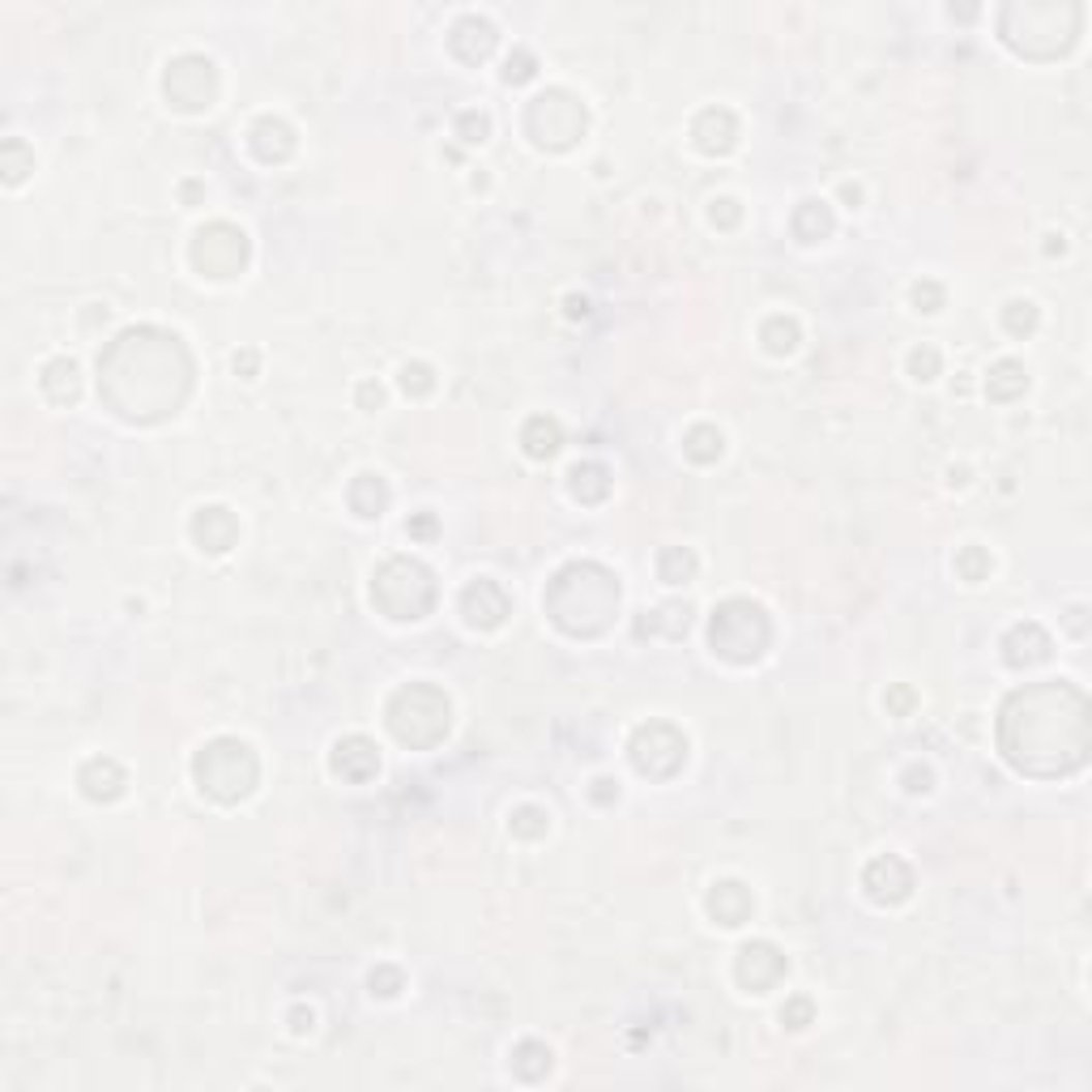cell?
<instances>
[{
    "mask_svg": "<svg viewBox=\"0 0 1092 1092\" xmlns=\"http://www.w3.org/2000/svg\"><path fill=\"white\" fill-rule=\"evenodd\" d=\"M193 389V359L175 333L128 329L98 355V393L128 422H158Z\"/></svg>",
    "mask_w": 1092,
    "mask_h": 1092,
    "instance_id": "1",
    "label": "cell"
},
{
    "mask_svg": "<svg viewBox=\"0 0 1092 1092\" xmlns=\"http://www.w3.org/2000/svg\"><path fill=\"white\" fill-rule=\"evenodd\" d=\"M913 303H918L922 312H939L943 307V287H939V282H918V287H913Z\"/></svg>",
    "mask_w": 1092,
    "mask_h": 1092,
    "instance_id": "40",
    "label": "cell"
},
{
    "mask_svg": "<svg viewBox=\"0 0 1092 1092\" xmlns=\"http://www.w3.org/2000/svg\"><path fill=\"white\" fill-rule=\"evenodd\" d=\"M1025 384H1029L1025 367H1020L1015 359H1003V363H995V372H991V384H985V393H991L995 402H1011V397H1020V393H1025Z\"/></svg>",
    "mask_w": 1092,
    "mask_h": 1092,
    "instance_id": "28",
    "label": "cell"
},
{
    "mask_svg": "<svg viewBox=\"0 0 1092 1092\" xmlns=\"http://www.w3.org/2000/svg\"><path fill=\"white\" fill-rule=\"evenodd\" d=\"M402 389H406V393H414V397L432 393V389H436V376H432V367H427V363H406V367H402Z\"/></svg>",
    "mask_w": 1092,
    "mask_h": 1092,
    "instance_id": "37",
    "label": "cell"
},
{
    "mask_svg": "<svg viewBox=\"0 0 1092 1092\" xmlns=\"http://www.w3.org/2000/svg\"><path fill=\"white\" fill-rule=\"evenodd\" d=\"M811 1011H816L811 999H790L786 1011H781V1020H786L790 1029H806V1025H811Z\"/></svg>",
    "mask_w": 1092,
    "mask_h": 1092,
    "instance_id": "41",
    "label": "cell"
},
{
    "mask_svg": "<svg viewBox=\"0 0 1092 1092\" xmlns=\"http://www.w3.org/2000/svg\"><path fill=\"white\" fill-rule=\"evenodd\" d=\"M410 534H414V538H432V534H436V517H427V512L414 517V521H410Z\"/></svg>",
    "mask_w": 1092,
    "mask_h": 1092,
    "instance_id": "45",
    "label": "cell"
},
{
    "mask_svg": "<svg viewBox=\"0 0 1092 1092\" xmlns=\"http://www.w3.org/2000/svg\"><path fill=\"white\" fill-rule=\"evenodd\" d=\"M794 235L802 243H816V239L832 235V209L824 201H802L798 214H794Z\"/></svg>",
    "mask_w": 1092,
    "mask_h": 1092,
    "instance_id": "25",
    "label": "cell"
},
{
    "mask_svg": "<svg viewBox=\"0 0 1092 1092\" xmlns=\"http://www.w3.org/2000/svg\"><path fill=\"white\" fill-rule=\"evenodd\" d=\"M585 312H589V303H585V299H577V295H572V299H568V316H585Z\"/></svg>",
    "mask_w": 1092,
    "mask_h": 1092,
    "instance_id": "50",
    "label": "cell"
},
{
    "mask_svg": "<svg viewBox=\"0 0 1092 1092\" xmlns=\"http://www.w3.org/2000/svg\"><path fill=\"white\" fill-rule=\"evenodd\" d=\"M1003 756L1029 777H1059L1088 756V700L1067 683L1015 691L999 717Z\"/></svg>",
    "mask_w": 1092,
    "mask_h": 1092,
    "instance_id": "2",
    "label": "cell"
},
{
    "mask_svg": "<svg viewBox=\"0 0 1092 1092\" xmlns=\"http://www.w3.org/2000/svg\"><path fill=\"white\" fill-rule=\"evenodd\" d=\"M781 977H786V956L772 943L760 939V943H747L743 952H738V981H743L751 995L772 991Z\"/></svg>",
    "mask_w": 1092,
    "mask_h": 1092,
    "instance_id": "13",
    "label": "cell"
},
{
    "mask_svg": "<svg viewBox=\"0 0 1092 1092\" xmlns=\"http://www.w3.org/2000/svg\"><path fill=\"white\" fill-rule=\"evenodd\" d=\"M456 132H462V141H486V132H491V120L482 116V112H466L462 120H456Z\"/></svg>",
    "mask_w": 1092,
    "mask_h": 1092,
    "instance_id": "39",
    "label": "cell"
},
{
    "mask_svg": "<svg viewBox=\"0 0 1092 1092\" xmlns=\"http://www.w3.org/2000/svg\"><path fill=\"white\" fill-rule=\"evenodd\" d=\"M713 223L734 227V223H738V205H734V201H717V205H713Z\"/></svg>",
    "mask_w": 1092,
    "mask_h": 1092,
    "instance_id": "44",
    "label": "cell"
},
{
    "mask_svg": "<svg viewBox=\"0 0 1092 1092\" xmlns=\"http://www.w3.org/2000/svg\"><path fill=\"white\" fill-rule=\"evenodd\" d=\"M521 444H525V452H530L534 462H547V456H555V452H559V444H563V432H559V422H555V418H547V414H534V418L521 427Z\"/></svg>",
    "mask_w": 1092,
    "mask_h": 1092,
    "instance_id": "23",
    "label": "cell"
},
{
    "mask_svg": "<svg viewBox=\"0 0 1092 1092\" xmlns=\"http://www.w3.org/2000/svg\"><path fill=\"white\" fill-rule=\"evenodd\" d=\"M1003 325H1007V333H1015V337H1025V333H1033L1037 329V307L1033 303H1007V312H1003Z\"/></svg>",
    "mask_w": 1092,
    "mask_h": 1092,
    "instance_id": "33",
    "label": "cell"
},
{
    "mask_svg": "<svg viewBox=\"0 0 1092 1092\" xmlns=\"http://www.w3.org/2000/svg\"><path fill=\"white\" fill-rule=\"evenodd\" d=\"M657 572H661L666 585H683V581H691V572H696V555L683 551V547H666V551L657 555Z\"/></svg>",
    "mask_w": 1092,
    "mask_h": 1092,
    "instance_id": "32",
    "label": "cell"
},
{
    "mask_svg": "<svg viewBox=\"0 0 1092 1092\" xmlns=\"http://www.w3.org/2000/svg\"><path fill=\"white\" fill-rule=\"evenodd\" d=\"M525 128L538 146L547 150H568L572 141L585 132V108L568 94V90H547L530 102V116H525Z\"/></svg>",
    "mask_w": 1092,
    "mask_h": 1092,
    "instance_id": "8",
    "label": "cell"
},
{
    "mask_svg": "<svg viewBox=\"0 0 1092 1092\" xmlns=\"http://www.w3.org/2000/svg\"><path fill=\"white\" fill-rule=\"evenodd\" d=\"M193 538H197V547L201 551H209V555H223V551H231L235 547V538H239V521L227 512V508H201L197 517H193Z\"/></svg>",
    "mask_w": 1092,
    "mask_h": 1092,
    "instance_id": "16",
    "label": "cell"
},
{
    "mask_svg": "<svg viewBox=\"0 0 1092 1092\" xmlns=\"http://www.w3.org/2000/svg\"><path fill=\"white\" fill-rule=\"evenodd\" d=\"M862 888L875 905H901L909 892H913V870L896 858V854H884V858H875L862 875Z\"/></svg>",
    "mask_w": 1092,
    "mask_h": 1092,
    "instance_id": "12",
    "label": "cell"
},
{
    "mask_svg": "<svg viewBox=\"0 0 1092 1092\" xmlns=\"http://www.w3.org/2000/svg\"><path fill=\"white\" fill-rule=\"evenodd\" d=\"M380 397H384V393H380V384H372V380L359 384V402H363V406H380Z\"/></svg>",
    "mask_w": 1092,
    "mask_h": 1092,
    "instance_id": "47",
    "label": "cell"
},
{
    "mask_svg": "<svg viewBox=\"0 0 1092 1092\" xmlns=\"http://www.w3.org/2000/svg\"><path fill=\"white\" fill-rule=\"evenodd\" d=\"M572 496L585 500V504H597V500H607V491H611V474L607 466H597V462H581L572 466Z\"/></svg>",
    "mask_w": 1092,
    "mask_h": 1092,
    "instance_id": "24",
    "label": "cell"
},
{
    "mask_svg": "<svg viewBox=\"0 0 1092 1092\" xmlns=\"http://www.w3.org/2000/svg\"><path fill=\"white\" fill-rule=\"evenodd\" d=\"M448 43H452V52L462 56L466 64H478V60L491 56V48H496V26H491L486 18H462V22L452 26Z\"/></svg>",
    "mask_w": 1092,
    "mask_h": 1092,
    "instance_id": "18",
    "label": "cell"
},
{
    "mask_svg": "<svg viewBox=\"0 0 1092 1092\" xmlns=\"http://www.w3.org/2000/svg\"><path fill=\"white\" fill-rule=\"evenodd\" d=\"M372 597H376V607L389 615V619H422L432 607H436V581L432 572L422 568L418 559H389L384 568L376 572L372 581Z\"/></svg>",
    "mask_w": 1092,
    "mask_h": 1092,
    "instance_id": "6",
    "label": "cell"
},
{
    "mask_svg": "<svg viewBox=\"0 0 1092 1092\" xmlns=\"http://www.w3.org/2000/svg\"><path fill=\"white\" fill-rule=\"evenodd\" d=\"M909 372H913V380H935L939 376V350L935 346H918L909 355Z\"/></svg>",
    "mask_w": 1092,
    "mask_h": 1092,
    "instance_id": "38",
    "label": "cell"
},
{
    "mask_svg": "<svg viewBox=\"0 0 1092 1092\" xmlns=\"http://www.w3.org/2000/svg\"><path fill=\"white\" fill-rule=\"evenodd\" d=\"M239 367H243V372H253V367H257V355H253V350H248V355H243V359L235 355V372H239Z\"/></svg>",
    "mask_w": 1092,
    "mask_h": 1092,
    "instance_id": "49",
    "label": "cell"
},
{
    "mask_svg": "<svg viewBox=\"0 0 1092 1092\" xmlns=\"http://www.w3.org/2000/svg\"><path fill=\"white\" fill-rule=\"evenodd\" d=\"M709 641L726 661H756L772 641V623L764 607L747 602V597H730L713 611Z\"/></svg>",
    "mask_w": 1092,
    "mask_h": 1092,
    "instance_id": "7",
    "label": "cell"
},
{
    "mask_svg": "<svg viewBox=\"0 0 1092 1092\" xmlns=\"http://www.w3.org/2000/svg\"><path fill=\"white\" fill-rule=\"evenodd\" d=\"M909 704H913V691H909V687H896V691L888 696V709H896V713H905Z\"/></svg>",
    "mask_w": 1092,
    "mask_h": 1092,
    "instance_id": "46",
    "label": "cell"
},
{
    "mask_svg": "<svg viewBox=\"0 0 1092 1092\" xmlns=\"http://www.w3.org/2000/svg\"><path fill=\"white\" fill-rule=\"evenodd\" d=\"M687 760V738L666 726V721H649L631 734V764H637L645 777H675Z\"/></svg>",
    "mask_w": 1092,
    "mask_h": 1092,
    "instance_id": "10",
    "label": "cell"
},
{
    "mask_svg": "<svg viewBox=\"0 0 1092 1092\" xmlns=\"http://www.w3.org/2000/svg\"><path fill=\"white\" fill-rule=\"evenodd\" d=\"M709 913L721 926H743L751 918V892L738 884V879H726L709 892Z\"/></svg>",
    "mask_w": 1092,
    "mask_h": 1092,
    "instance_id": "21",
    "label": "cell"
},
{
    "mask_svg": "<svg viewBox=\"0 0 1092 1092\" xmlns=\"http://www.w3.org/2000/svg\"><path fill=\"white\" fill-rule=\"evenodd\" d=\"M372 991H380L384 999H393V995L402 991V973H397V969H376V973H372Z\"/></svg>",
    "mask_w": 1092,
    "mask_h": 1092,
    "instance_id": "43",
    "label": "cell"
},
{
    "mask_svg": "<svg viewBox=\"0 0 1092 1092\" xmlns=\"http://www.w3.org/2000/svg\"><path fill=\"white\" fill-rule=\"evenodd\" d=\"M956 568L965 581H985V572H991V555H985L981 547H965L956 555Z\"/></svg>",
    "mask_w": 1092,
    "mask_h": 1092,
    "instance_id": "36",
    "label": "cell"
},
{
    "mask_svg": "<svg viewBox=\"0 0 1092 1092\" xmlns=\"http://www.w3.org/2000/svg\"><path fill=\"white\" fill-rule=\"evenodd\" d=\"M248 141H253V150H257L261 163H282V158L295 154V132H291V124H282L273 116H261L253 124Z\"/></svg>",
    "mask_w": 1092,
    "mask_h": 1092,
    "instance_id": "19",
    "label": "cell"
},
{
    "mask_svg": "<svg viewBox=\"0 0 1092 1092\" xmlns=\"http://www.w3.org/2000/svg\"><path fill=\"white\" fill-rule=\"evenodd\" d=\"M193 265L205 277H235L248 265V235L231 223H209L193 239Z\"/></svg>",
    "mask_w": 1092,
    "mask_h": 1092,
    "instance_id": "9",
    "label": "cell"
},
{
    "mask_svg": "<svg viewBox=\"0 0 1092 1092\" xmlns=\"http://www.w3.org/2000/svg\"><path fill=\"white\" fill-rule=\"evenodd\" d=\"M534 68H538V64H534L530 52H517V56H508L504 78H508V82H530V78H534Z\"/></svg>",
    "mask_w": 1092,
    "mask_h": 1092,
    "instance_id": "42",
    "label": "cell"
},
{
    "mask_svg": "<svg viewBox=\"0 0 1092 1092\" xmlns=\"http://www.w3.org/2000/svg\"><path fill=\"white\" fill-rule=\"evenodd\" d=\"M82 794L86 798H94V802H112V798H120L124 794V768L116 764V760H90L86 768H82Z\"/></svg>",
    "mask_w": 1092,
    "mask_h": 1092,
    "instance_id": "22",
    "label": "cell"
},
{
    "mask_svg": "<svg viewBox=\"0 0 1092 1092\" xmlns=\"http://www.w3.org/2000/svg\"><path fill=\"white\" fill-rule=\"evenodd\" d=\"M683 452L691 456L696 466H709L721 456V432L717 427H691L687 440H683Z\"/></svg>",
    "mask_w": 1092,
    "mask_h": 1092,
    "instance_id": "31",
    "label": "cell"
},
{
    "mask_svg": "<svg viewBox=\"0 0 1092 1092\" xmlns=\"http://www.w3.org/2000/svg\"><path fill=\"white\" fill-rule=\"evenodd\" d=\"M508 607H512L508 593L496 581H474L462 593V611H466L470 627H500L504 615H508Z\"/></svg>",
    "mask_w": 1092,
    "mask_h": 1092,
    "instance_id": "14",
    "label": "cell"
},
{
    "mask_svg": "<svg viewBox=\"0 0 1092 1092\" xmlns=\"http://www.w3.org/2000/svg\"><path fill=\"white\" fill-rule=\"evenodd\" d=\"M312 1029V1011H295V1033H307Z\"/></svg>",
    "mask_w": 1092,
    "mask_h": 1092,
    "instance_id": "48",
    "label": "cell"
},
{
    "mask_svg": "<svg viewBox=\"0 0 1092 1092\" xmlns=\"http://www.w3.org/2000/svg\"><path fill=\"white\" fill-rule=\"evenodd\" d=\"M593 786H597V790H593L597 802H607V798H611V781H593Z\"/></svg>",
    "mask_w": 1092,
    "mask_h": 1092,
    "instance_id": "51",
    "label": "cell"
},
{
    "mask_svg": "<svg viewBox=\"0 0 1092 1092\" xmlns=\"http://www.w3.org/2000/svg\"><path fill=\"white\" fill-rule=\"evenodd\" d=\"M43 393L52 397V402H73L78 397V363L73 359H52L48 367H43Z\"/></svg>",
    "mask_w": 1092,
    "mask_h": 1092,
    "instance_id": "26",
    "label": "cell"
},
{
    "mask_svg": "<svg viewBox=\"0 0 1092 1092\" xmlns=\"http://www.w3.org/2000/svg\"><path fill=\"white\" fill-rule=\"evenodd\" d=\"M542 832H547V816L538 811V806H521V811H512V836L538 840Z\"/></svg>",
    "mask_w": 1092,
    "mask_h": 1092,
    "instance_id": "34",
    "label": "cell"
},
{
    "mask_svg": "<svg viewBox=\"0 0 1092 1092\" xmlns=\"http://www.w3.org/2000/svg\"><path fill=\"white\" fill-rule=\"evenodd\" d=\"M1003 649H1007V653H1003L1007 666H1037V661L1050 657V637H1045V631H1041L1037 623H1020V627L1007 631Z\"/></svg>",
    "mask_w": 1092,
    "mask_h": 1092,
    "instance_id": "20",
    "label": "cell"
},
{
    "mask_svg": "<svg viewBox=\"0 0 1092 1092\" xmlns=\"http://www.w3.org/2000/svg\"><path fill=\"white\" fill-rule=\"evenodd\" d=\"M0 154H5V180L9 184H18L22 175L34 167V154L22 146V141H5V150H0Z\"/></svg>",
    "mask_w": 1092,
    "mask_h": 1092,
    "instance_id": "35",
    "label": "cell"
},
{
    "mask_svg": "<svg viewBox=\"0 0 1092 1092\" xmlns=\"http://www.w3.org/2000/svg\"><path fill=\"white\" fill-rule=\"evenodd\" d=\"M384 504H389V486H384L376 474H359L355 486H350V508L359 517H380Z\"/></svg>",
    "mask_w": 1092,
    "mask_h": 1092,
    "instance_id": "27",
    "label": "cell"
},
{
    "mask_svg": "<svg viewBox=\"0 0 1092 1092\" xmlns=\"http://www.w3.org/2000/svg\"><path fill=\"white\" fill-rule=\"evenodd\" d=\"M760 337H764V346L772 350V355H790V350L798 346V321H794V316H768Z\"/></svg>",
    "mask_w": 1092,
    "mask_h": 1092,
    "instance_id": "30",
    "label": "cell"
},
{
    "mask_svg": "<svg viewBox=\"0 0 1092 1092\" xmlns=\"http://www.w3.org/2000/svg\"><path fill=\"white\" fill-rule=\"evenodd\" d=\"M691 137L704 154H730L734 141H738V120L726 112V108H709L700 112L696 124H691Z\"/></svg>",
    "mask_w": 1092,
    "mask_h": 1092,
    "instance_id": "17",
    "label": "cell"
},
{
    "mask_svg": "<svg viewBox=\"0 0 1092 1092\" xmlns=\"http://www.w3.org/2000/svg\"><path fill=\"white\" fill-rule=\"evenodd\" d=\"M448 696L427 683H410L389 700V730L406 747H436L448 734Z\"/></svg>",
    "mask_w": 1092,
    "mask_h": 1092,
    "instance_id": "5",
    "label": "cell"
},
{
    "mask_svg": "<svg viewBox=\"0 0 1092 1092\" xmlns=\"http://www.w3.org/2000/svg\"><path fill=\"white\" fill-rule=\"evenodd\" d=\"M512 1067H517L521 1080H542L551 1071V1050L538 1045V1041H521L512 1050Z\"/></svg>",
    "mask_w": 1092,
    "mask_h": 1092,
    "instance_id": "29",
    "label": "cell"
},
{
    "mask_svg": "<svg viewBox=\"0 0 1092 1092\" xmlns=\"http://www.w3.org/2000/svg\"><path fill=\"white\" fill-rule=\"evenodd\" d=\"M329 764H333L337 777H346V781H367V777H376V772H380V751H376L372 738L350 734V738H342V743L333 747V760Z\"/></svg>",
    "mask_w": 1092,
    "mask_h": 1092,
    "instance_id": "15",
    "label": "cell"
},
{
    "mask_svg": "<svg viewBox=\"0 0 1092 1092\" xmlns=\"http://www.w3.org/2000/svg\"><path fill=\"white\" fill-rule=\"evenodd\" d=\"M214 90H218V73L205 56H180L167 68V98L180 112L209 108V102H214Z\"/></svg>",
    "mask_w": 1092,
    "mask_h": 1092,
    "instance_id": "11",
    "label": "cell"
},
{
    "mask_svg": "<svg viewBox=\"0 0 1092 1092\" xmlns=\"http://www.w3.org/2000/svg\"><path fill=\"white\" fill-rule=\"evenodd\" d=\"M619 611V581L602 563H568L547 589V615L568 637H597Z\"/></svg>",
    "mask_w": 1092,
    "mask_h": 1092,
    "instance_id": "3",
    "label": "cell"
},
{
    "mask_svg": "<svg viewBox=\"0 0 1092 1092\" xmlns=\"http://www.w3.org/2000/svg\"><path fill=\"white\" fill-rule=\"evenodd\" d=\"M197 786L214 802H239L257 786V756L239 738H214L193 764Z\"/></svg>",
    "mask_w": 1092,
    "mask_h": 1092,
    "instance_id": "4",
    "label": "cell"
}]
</instances>
